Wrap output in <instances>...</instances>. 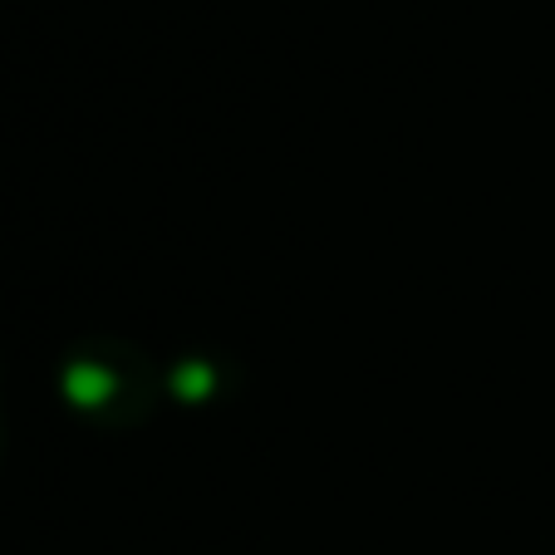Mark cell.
I'll return each instance as SVG.
<instances>
[{
	"label": "cell",
	"mask_w": 555,
	"mask_h": 555,
	"mask_svg": "<svg viewBox=\"0 0 555 555\" xmlns=\"http://www.w3.org/2000/svg\"><path fill=\"white\" fill-rule=\"evenodd\" d=\"M178 388H182V399H202V393L211 388V374H207L202 364H188V369L178 374Z\"/></svg>",
	"instance_id": "2"
},
{
	"label": "cell",
	"mask_w": 555,
	"mask_h": 555,
	"mask_svg": "<svg viewBox=\"0 0 555 555\" xmlns=\"http://www.w3.org/2000/svg\"><path fill=\"white\" fill-rule=\"evenodd\" d=\"M104 393H108V374H104V369H89V364L69 369V399L74 403H99Z\"/></svg>",
	"instance_id": "1"
}]
</instances>
